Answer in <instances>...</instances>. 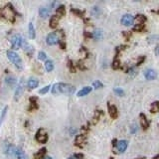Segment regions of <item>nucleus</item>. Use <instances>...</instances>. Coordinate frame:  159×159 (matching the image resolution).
I'll list each match as a JSON object with an SVG mask.
<instances>
[{
	"instance_id": "obj_1",
	"label": "nucleus",
	"mask_w": 159,
	"mask_h": 159,
	"mask_svg": "<svg viewBox=\"0 0 159 159\" xmlns=\"http://www.w3.org/2000/svg\"><path fill=\"white\" fill-rule=\"evenodd\" d=\"M76 92V88L74 86H71L69 84H63V83H58L55 84L52 88L53 95H73Z\"/></svg>"
},
{
	"instance_id": "obj_2",
	"label": "nucleus",
	"mask_w": 159,
	"mask_h": 159,
	"mask_svg": "<svg viewBox=\"0 0 159 159\" xmlns=\"http://www.w3.org/2000/svg\"><path fill=\"white\" fill-rule=\"evenodd\" d=\"M7 57L11 62L15 65V67L18 69H22V60H21L20 56L18 55L16 52L14 51H8L7 52Z\"/></svg>"
},
{
	"instance_id": "obj_3",
	"label": "nucleus",
	"mask_w": 159,
	"mask_h": 159,
	"mask_svg": "<svg viewBox=\"0 0 159 159\" xmlns=\"http://www.w3.org/2000/svg\"><path fill=\"white\" fill-rule=\"evenodd\" d=\"M2 15L4 16L8 21H10V22H14V20H15V12H14L12 6L10 4L6 5L4 8H3Z\"/></svg>"
},
{
	"instance_id": "obj_4",
	"label": "nucleus",
	"mask_w": 159,
	"mask_h": 159,
	"mask_svg": "<svg viewBox=\"0 0 159 159\" xmlns=\"http://www.w3.org/2000/svg\"><path fill=\"white\" fill-rule=\"evenodd\" d=\"M22 40L23 38L21 37L19 34H16V35H13L11 37V46L13 49H19L21 47V44H22Z\"/></svg>"
},
{
	"instance_id": "obj_5",
	"label": "nucleus",
	"mask_w": 159,
	"mask_h": 159,
	"mask_svg": "<svg viewBox=\"0 0 159 159\" xmlns=\"http://www.w3.org/2000/svg\"><path fill=\"white\" fill-rule=\"evenodd\" d=\"M36 140L40 143H45L48 140V134L46 133L44 129H40L38 132L36 133Z\"/></svg>"
},
{
	"instance_id": "obj_6",
	"label": "nucleus",
	"mask_w": 159,
	"mask_h": 159,
	"mask_svg": "<svg viewBox=\"0 0 159 159\" xmlns=\"http://www.w3.org/2000/svg\"><path fill=\"white\" fill-rule=\"evenodd\" d=\"M59 36L56 33H50L46 37V42L48 45H56L59 43Z\"/></svg>"
},
{
	"instance_id": "obj_7",
	"label": "nucleus",
	"mask_w": 159,
	"mask_h": 159,
	"mask_svg": "<svg viewBox=\"0 0 159 159\" xmlns=\"http://www.w3.org/2000/svg\"><path fill=\"white\" fill-rule=\"evenodd\" d=\"M133 21H134V18L131 14H125L121 18V23L124 26H131L133 24Z\"/></svg>"
},
{
	"instance_id": "obj_8",
	"label": "nucleus",
	"mask_w": 159,
	"mask_h": 159,
	"mask_svg": "<svg viewBox=\"0 0 159 159\" xmlns=\"http://www.w3.org/2000/svg\"><path fill=\"white\" fill-rule=\"evenodd\" d=\"M127 145H128V143L126 140H119L117 143V149L119 153H123L126 150V148H127Z\"/></svg>"
},
{
	"instance_id": "obj_9",
	"label": "nucleus",
	"mask_w": 159,
	"mask_h": 159,
	"mask_svg": "<svg viewBox=\"0 0 159 159\" xmlns=\"http://www.w3.org/2000/svg\"><path fill=\"white\" fill-rule=\"evenodd\" d=\"M156 72L152 69H147V70L144 72V77L146 78V80H149V81H152V80L156 79Z\"/></svg>"
},
{
	"instance_id": "obj_10",
	"label": "nucleus",
	"mask_w": 159,
	"mask_h": 159,
	"mask_svg": "<svg viewBox=\"0 0 159 159\" xmlns=\"http://www.w3.org/2000/svg\"><path fill=\"white\" fill-rule=\"evenodd\" d=\"M14 154L16 155L17 159H28V156L26 155V153L19 147L14 149Z\"/></svg>"
},
{
	"instance_id": "obj_11",
	"label": "nucleus",
	"mask_w": 159,
	"mask_h": 159,
	"mask_svg": "<svg viewBox=\"0 0 159 159\" xmlns=\"http://www.w3.org/2000/svg\"><path fill=\"white\" fill-rule=\"evenodd\" d=\"M50 13H51V8H47V7H42L39 10V15L42 18H47L50 15Z\"/></svg>"
},
{
	"instance_id": "obj_12",
	"label": "nucleus",
	"mask_w": 159,
	"mask_h": 159,
	"mask_svg": "<svg viewBox=\"0 0 159 159\" xmlns=\"http://www.w3.org/2000/svg\"><path fill=\"white\" fill-rule=\"evenodd\" d=\"M108 111H110V115L113 118H115L117 117V108L115 107L113 104H108Z\"/></svg>"
},
{
	"instance_id": "obj_13",
	"label": "nucleus",
	"mask_w": 159,
	"mask_h": 159,
	"mask_svg": "<svg viewBox=\"0 0 159 159\" xmlns=\"http://www.w3.org/2000/svg\"><path fill=\"white\" fill-rule=\"evenodd\" d=\"M76 145L77 146H84V144L86 143V136L85 135H78L76 137Z\"/></svg>"
},
{
	"instance_id": "obj_14",
	"label": "nucleus",
	"mask_w": 159,
	"mask_h": 159,
	"mask_svg": "<svg viewBox=\"0 0 159 159\" xmlns=\"http://www.w3.org/2000/svg\"><path fill=\"white\" fill-rule=\"evenodd\" d=\"M23 85H24V82L21 81L18 85L17 89H16V92H15V100H19V97L21 96V93L23 92Z\"/></svg>"
},
{
	"instance_id": "obj_15",
	"label": "nucleus",
	"mask_w": 159,
	"mask_h": 159,
	"mask_svg": "<svg viewBox=\"0 0 159 159\" xmlns=\"http://www.w3.org/2000/svg\"><path fill=\"white\" fill-rule=\"evenodd\" d=\"M92 92V88L91 86H85L83 88L81 91L78 93V96H88L90 93Z\"/></svg>"
},
{
	"instance_id": "obj_16",
	"label": "nucleus",
	"mask_w": 159,
	"mask_h": 159,
	"mask_svg": "<svg viewBox=\"0 0 159 159\" xmlns=\"http://www.w3.org/2000/svg\"><path fill=\"white\" fill-rule=\"evenodd\" d=\"M140 123H141V126L144 129H147V127L149 126V123H148V120L146 117L143 113L140 114Z\"/></svg>"
},
{
	"instance_id": "obj_17",
	"label": "nucleus",
	"mask_w": 159,
	"mask_h": 159,
	"mask_svg": "<svg viewBox=\"0 0 159 159\" xmlns=\"http://www.w3.org/2000/svg\"><path fill=\"white\" fill-rule=\"evenodd\" d=\"M38 84H39V83H38V81L36 79H30L28 81V83H27V86H28V88L30 90H33L35 88H37Z\"/></svg>"
},
{
	"instance_id": "obj_18",
	"label": "nucleus",
	"mask_w": 159,
	"mask_h": 159,
	"mask_svg": "<svg viewBox=\"0 0 159 159\" xmlns=\"http://www.w3.org/2000/svg\"><path fill=\"white\" fill-rule=\"evenodd\" d=\"M59 19H60V17H58L57 15H53L51 17V20H50V26L52 28H56L58 25V22H59Z\"/></svg>"
},
{
	"instance_id": "obj_19",
	"label": "nucleus",
	"mask_w": 159,
	"mask_h": 159,
	"mask_svg": "<svg viewBox=\"0 0 159 159\" xmlns=\"http://www.w3.org/2000/svg\"><path fill=\"white\" fill-rule=\"evenodd\" d=\"M28 31H29V37L31 39H34L35 38V28H34V25L32 23H29L28 25Z\"/></svg>"
},
{
	"instance_id": "obj_20",
	"label": "nucleus",
	"mask_w": 159,
	"mask_h": 159,
	"mask_svg": "<svg viewBox=\"0 0 159 159\" xmlns=\"http://www.w3.org/2000/svg\"><path fill=\"white\" fill-rule=\"evenodd\" d=\"M45 69L47 72H52L54 70V63L51 60H47L45 63Z\"/></svg>"
},
{
	"instance_id": "obj_21",
	"label": "nucleus",
	"mask_w": 159,
	"mask_h": 159,
	"mask_svg": "<svg viewBox=\"0 0 159 159\" xmlns=\"http://www.w3.org/2000/svg\"><path fill=\"white\" fill-rule=\"evenodd\" d=\"M144 21H145V17L143 15H137L135 17V25H144Z\"/></svg>"
},
{
	"instance_id": "obj_22",
	"label": "nucleus",
	"mask_w": 159,
	"mask_h": 159,
	"mask_svg": "<svg viewBox=\"0 0 159 159\" xmlns=\"http://www.w3.org/2000/svg\"><path fill=\"white\" fill-rule=\"evenodd\" d=\"M93 37L95 39H100L103 37V31L100 30V29H96V30L93 32Z\"/></svg>"
},
{
	"instance_id": "obj_23",
	"label": "nucleus",
	"mask_w": 159,
	"mask_h": 159,
	"mask_svg": "<svg viewBox=\"0 0 159 159\" xmlns=\"http://www.w3.org/2000/svg\"><path fill=\"white\" fill-rule=\"evenodd\" d=\"M65 14V7L64 6H60L59 8H58L57 10H56V14L55 15H57L58 17H62L63 15Z\"/></svg>"
},
{
	"instance_id": "obj_24",
	"label": "nucleus",
	"mask_w": 159,
	"mask_h": 159,
	"mask_svg": "<svg viewBox=\"0 0 159 159\" xmlns=\"http://www.w3.org/2000/svg\"><path fill=\"white\" fill-rule=\"evenodd\" d=\"M6 84L9 85L10 86H14V85L16 84V80L14 79V78H12V77L7 78V79H6Z\"/></svg>"
},
{
	"instance_id": "obj_25",
	"label": "nucleus",
	"mask_w": 159,
	"mask_h": 159,
	"mask_svg": "<svg viewBox=\"0 0 159 159\" xmlns=\"http://www.w3.org/2000/svg\"><path fill=\"white\" fill-rule=\"evenodd\" d=\"M158 103L157 102H155V103H153L152 104H151V107H150V111L151 113H157L158 111Z\"/></svg>"
},
{
	"instance_id": "obj_26",
	"label": "nucleus",
	"mask_w": 159,
	"mask_h": 159,
	"mask_svg": "<svg viewBox=\"0 0 159 159\" xmlns=\"http://www.w3.org/2000/svg\"><path fill=\"white\" fill-rule=\"evenodd\" d=\"M45 153H46V149H45V148H42V149L40 150L37 154H36L35 159H40V158H42V157L45 155Z\"/></svg>"
},
{
	"instance_id": "obj_27",
	"label": "nucleus",
	"mask_w": 159,
	"mask_h": 159,
	"mask_svg": "<svg viewBox=\"0 0 159 159\" xmlns=\"http://www.w3.org/2000/svg\"><path fill=\"white\" fill-rule=\"evenodd\" d=\"M50 88H51V86H44L43 89H41L39 91V93H41V95H44V93H48L49 92V90H50Z\"/></svg>"
},
{
	"instance_id": "obj_28",
	"label": "nucleus",
	"mask_w": 159,
	"mask_h": 159,
	"mask_svg": "<svg viewBox=\"0 0 159 159\" xmlns=\"http://www.w3.org/2000/svg\"><path fill=\"white\" fill-rule=\"evenodd\" d=\"M114 93H117V96H124V92L122 91L121 89H119V88H115L114 89Z\"/></svg>"
},
{
	"instance_id": "obj_29",
	"label": "nucleus",
	"mask_w": 159,
	"mask_h": 159,
	"mask_svg": "<svg viewBox=\"0 0 159 159\" xmlns=\"http://www.w3.org/2000/svg\"><path fill=\"white\" fill-rule=\"evenodd\" d=\"M38 59L40 61H43V60H46L47 59V56H46V54L44 52H40L38 54Z\"/></svg>"
},
{
	"instance_id": "obj_30",
	"label": "nucleus",
	"mask_w": 159,
	"mask_h": 159,
	"mask_svg": "<svg viewBox=\"0 0 159 159\" xmlns=\"http://www.w3.org/2000/svg\"><path fill=\"white\" fill-rule=\"evenodd\" d=\"M93 86H95V89H100V88H103V84L100 82H99V81L93 82Z\"/></svg>"
},
{
	"instance_id": "obj_31",
	"label": "nucleus",
	"mask_w": 159,
	"mask_h": 159,
	"mask_svg": "<svg viewBox=\"0 0 159 159\" xmlns=\"http://www.w3.org/2000/svg\"><path fill=\"white\" fill-rule=\"evenodd\" d=\"M120 67V62H119L118 60H114L113 63V69H118Z\"/></svg>"
},
{
	"instance_id": "obj_32",
	"label": "nucleus",
	"mask_w": 159,
	"mask_h": 159,
	"mask_svg": "<svg viewBox=\"0 0 159 159\" xmlns=\"http://www.w3.org/2000/svg\"><path fill=\"white\" fill-rule=\"evenodd\" d=\"M130 130H131V133H135V132H137V130H138V128H137V125H136V124L131 125Z\"/></svg>"
},
{
	"instance_id": "obj_33",
	"label": "nucleus",
	"mask_w": 159,
	"mask_h": 159,
	"mask_svg": "<svg viewBox=\"0 0 159 159\" xmlns=\"http://www.w3.org/2000/svg\"><path fill=\"white\" fill-rule=\"evenodd\" d=\"M68 159H82V157L80 156V155L75 154V155H72V156H70Z\"/></svg>"
},
{
	"instance_id": "obj_34",
	"label": "nucleus",
	"mask_w": 159,
	"mask_h": 159,
	"mask_svg": "<svg viewBox=\"0 0 159 159\" xmlns=\"http://www.w3.org/2000/svg\"><path fill=\"white\" fill-rule=\"evenodd\" d=\"M44 159H53L51 156H46V157H44Z\"/></svg>"
},
{
	"instance_id": "obj_35",
	"label": "nucleus",
	"mask_w": 159,
	"mask_h": 159,
	"mask_svg": "<svg viewBox=\"0 0 159 159\" xmlns=\"http://www.w3.org/2000/svg\"><path fill=\"white\" fill-rule=\"evenodd\" d=\"M153 159H159V155H156V156H155Z\"/></svg>"
},
{
	"instance_id": "obj_36",
	"label": "nucleus",
	"mask_w": 159,
	"mask_h": 159,
	"mask_svg": "<svg viewBox=\"0 0 159 159\" xmlns=\"http://www.w3.org/2000/svg\"><path fill=\"white\" fill-rule=\"evenodd\" d=\"M0 123H1V121H0Z\"/></svg>"
}]
</instances>
